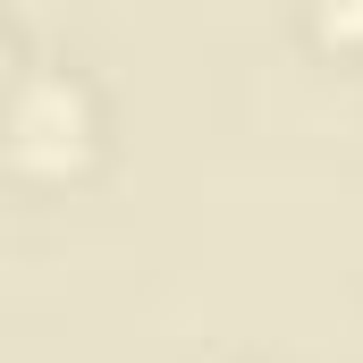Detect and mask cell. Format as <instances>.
<instances>
[{
    "label": "cell",
    "mask_w": 363,
    "mask_h": 363,
    "mask_svg": "<svg viewBox=\"0 0 363 363\" xmlns=\"http://www.w3.org/2000/svg\"><path fill=\"white\" fill-rule=\"evenodd\" d=\"M85 144H93V101L77 77L43 68L17 85V110H9V161L17 169H68V161H85Z\"/></svg>",
    "instance_id": "1"
}]
</instances>
